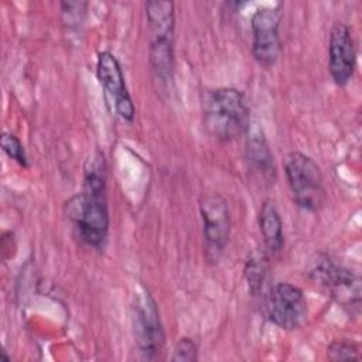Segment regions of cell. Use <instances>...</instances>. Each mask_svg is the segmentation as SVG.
<instances>
[{"label":"cell","mask_w":362,"mask_h":362,"mask_svg":"<svg viewBox=\"0 0 362 362\" xmlns=\"http://www.w3.org/2000/svg\"><path fill=\"white\" fill-rule=\"evenodd\" d=\"M66 215L74 223L78 238L88 246L99 247L109 230L106 199V164L103 154L96 151L85 165L83 188L65 204Z\"/></svg>","instance_id":"cell-1"},{"label":"cell","mask_w":362,"mask_h":362,"mask_svg":"<svg viewBox=\"0 0 362 362\" xmlns=\"http://www.w3.org/2000/svg\"><path fill=\"white\" fill-rule=\"evenodd\" d=\"M249 123V106L239 89L218 88L206 96L204 124L216 140L228 143L238 139L246 133Z\"/></svg>","instance_id":"cell-2"},{"label":"cell","mask_w":362,"mask_h":362,"mask_svg":"<svg viewBox=\"0 0 362 362\" xmlns=\"http://www.w3.org/2000/svg\"><path fill=\"white\" fill-rule=\"evenodd\" d=\"M150 38V64L161 83H170L174 75V3L154 0L146 3Z\"/></svg>","instance_id":"cell-3"},{"label":"cell","mask_w":362,"mask_h":362,"mask_svg":"<svg viewBox=\"0 0 362 362\" xmlns=\"http://www.w3.org/2000/svg\"><path fill=\"white\" fill-rule=\"evenodd\" d=\"M284 174L294 202L307 211H318L325 199L324 178L318 164L304 153L291 151L284 157Z\"/></svg>","instance_id":"cell-4"},{"label":"cell","mask_w":362,"mask_h":362,"mask_svg":"<svg viewBox=\"0 0 362 362\" xmlns=\"http://www.w3.org/2000/svg\"><path fill=\"white\" fill-rule=\"evenodd\" d=\"M133 331L140 358L144 361L161 359L165 335L156 300L148 290H140L132 305Z\"/></svg>","instance_id":"cell-5"},{"label":"cell","mask_w":362,"mask_h":362,"mask_svg":"<svg viewBox=\"0 0 362 362\" xmlns=\"http://www.w3.org/2000/svg\"><path fill=\"white\" fill-rule=\"evenodd\" d=\"M307 273L314 283L324 286L342 308L349 313L359 311L361 279L352 270L335 264L327 255H318Z\"/></svg>","instance_id":"cell-6"},{"label":"cell","mask_w":362,"mask_h":362,"mask_svg":"<svg viewBox=\"0 0 362 362\" xmlns=\"http://www.w3.org/2000/svg\"><path fill=\"white\" fill-rule=\"evenodd\" d=\"M199 214L205 240V257L215 263L221 259L230 233L228 202L219 194H205L199 199Z\"/></svg>","instance_id":"cell-7"},{"label":"cell","mask_w":362,"mask_h":362,"mask_svg":"<svg viewBox=\"0 0 362 362\" xmlns=\"http://www.w3.org/2000/svg\"><path fill=\"white\" fill-rule=\"evenodd\" d=\"M280 7H262L255 11L250 21L252 55L262 66H272L277 62L281 52L280 41Z\"/></svg>","instance_id":"cell-8"},{"label":"cell","mask_w":362,"mask_h":362,"mask_svg":"<svg viewBox=\"0 0 362 362\" xmlns=\"http://www.w3.org/2000/svg\"><path fill=\"white\" fill-rule=\"evenodd\" d=\"M96 76L103 88L107 105L116 116L126 122L134 119V105L126 88L120 62L110 51H102L96 59Z\"/></svg>","instance_id":"cell-9"},{"label":"cell","mask_w":362,"mask_h":362,"mask_svg":"<svg viewBox=\"0 0 362 362\" xmlns=\"http://www.w3.org/2000/svg\"><path fill=\"white\" fill-rule=\"evenodd\" d=\"M269 320L281 329H297L307 318V300L301 288L290 283L274 284L266 298Z\"/></svg>","instance_id":"cell-10"},{"label":"cell","mask_w":362,"mask_h":362,"mask_svg":"<svg viewBox=\"0 0 362 362\" xmlns=\"http://www.w3.org/2000/svg\"><path fill=\"white\" fill-rule=\"evenodd\" d=\"M356 49L351 28L344 23H335L329 31L328 69L334 82L346 85L355 71Z\"/></svg>","instance_id":"cell-11"},{"label":"cell","mask_w":362,"mask_h":362,"mask_svg":"<svg viewBox=\"0 0 362 362\" xmlns=\"http://www.w3.org/2000/svg\"><path fill=\"white\" fill-rule=\"evenodd\" d=\"M246 133V158L250 171L259 181L270 185L276 180V165L264 132L257 122H250Z\"/></svg>","instance_id":"cell-12"},{"label":"cell","mask_w":362,"mask_h":362,"mask_svg":"<svg viewBox=\"0 0 362 362\" xmlns=\"http://www.w3.org/2000/svg\"><path fill=\"white\" fill-rule=\"evenodd\" d=\"M259 228L267 253L277 255L284 246L283 221L274 202L270 199L262 204V208L259 211Z\"/></svg>","instance_id":"cell-13"},{"label":"cell","mask_w":362,"mask_h":362,"mask_svg":"<svg viewBox=\"0 0 362 362\" xmlns=\"http://www.w3.org/2000/svg\"><path fill=\"white\" fill-rule=\"evenodd\" d=\"M267 273V255L264 252H253L245 266V277L247 287L253 296L262 290L264 277Z\"/></svg>","instance_id":"cell-14"},{"label":"cell","mask_w":362,"mask_h":362,"mask_svg":"<svg viewBox=\"0 0 362 362\" xmlns=\"http://www.w3.org/2000/svg\"><path fill=\"white\" fill-rule=\"evenodd\" d=\"M327 355L329 361H358L361 359L359 355V346L356 342L341 338L335 339L329 344L327 349Z\"/></svg>","instance_id":"cell-15"},{"label":"cell","mask_w":362,"mask_h":362,"mask_svg":"<svg viewBox=\"0 0 362 362\" xmlns=\"http://www.w3.org/2000/svg\"><path fill=\"white\" fill-rule=\"evenodd\" d=\"M1 148L3 151L16 163H18L21 167H27V156H25V150L24 146L21 144V141L11 133H3L1 134V140H0Z\"/></svg>","instance_id":"cell-16"},{"label":"cell","mask_w":362,"mask_h":362,"mask_svg":"<svg viewBox=\"0 0 362 362\" xmlns=\"http://www.w3.org/2000/svg\"><path fill=\"white\" fill-rule=\"evenodd\" d=\"M85 11H86V3H82V1L61 3L62 21L68 27H78L85 17Z\"/></svg>","instance_id":"cell-17"},{"label":"cell","mask_w":362,"mask_h":362,"mask_svg":"<svg viewBox=\"0 0 362 362\" xmlns=\"http://www.w3.org/2000/svg\"><path fill=\"white\" fill-rule=\"evenodd\" d=\"M198 359V349L191 338L182 337L177 341L171 361L174 362H195Z\"/></svg>","instance_id":"cell-18"}]
</instances>
